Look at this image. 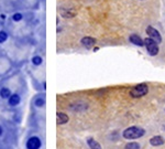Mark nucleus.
Wrapping results in <instances>:
<instances>
[{"mask_svg": "<svg viewBox=\"0 0 165 149\" xmlns=\"http://www.w3.org/2000/svg\"><path fill=\"white\" fill-rule=\"evenodd\" d=\"M60 13H61L62 17L64 18H73L76 15V10L74 9H66V8H61L60 9Z\"/></svg>", "mask_w": 165, "mask_h": 149, "instance_id": "8", "label": "nucleus"}, {"mask_svg": "<svg viewBox=\"0 0 165 149\" xmlns=\"http://www.w3.org/2000/svg\"><path fill=\"white\" fill-rule=\"evenodd\" d=\"M80 43L82 44V46H85L86 49H92V46L96 44V39L92 37H84L80 40Z\"/></svg>", "mask_w": 165, "mask_h": 149, "instance_id": "6", "label": "nucleus"}, {"mask_svg": "<svg viewBox=\"0 0 165 149\" xmlns=\"http://www.w3.org/2000/svg\"><path fill=\"white\" fill-rule=\"evenodd\" d=\"M150 144L154 147L162 146V145H164L165 144V140L162 136H154L150 139Z\"/></svg>", "mask_w": 165, "mask_h": 149, "instance_id": "9", "label": "nucleus"}, {"mask_svg": "<svg viewBox=\"0 0 165 149\" xmlns=\"http://www.w3.org/2000/svg\"><path fill=\"white\" fill-rule=\"evenodd\" d=\"M20 102H21V98H20V96H19L18 94H11V96L8 98V104L12 107L19 105Z\"/></svg>", "mask_w": 165, "mask_h": 149, "instance_id": "10", "label": "nucleus"}, {"mask_svg": "<svg viewBox=\"0 0 165 149\" xmlns=\"http://www.w3.org/2000/svg\"><path fill=\"white\" fill-rule=\"evenodd\" d=\"M2 133H3V129H2V127H1V126H0V136H1V135H2Z\"/></svg>", "mask_w": 165, "mask_h": 149, "instance_id": "19", "label": "nucleus"}, {"mask_svg": "<svg viewBox=\"0 0 165 149\" xmlns=\"http://www.w3.org/2000/svg\"><path fill=\"white\" fill-rule=\"evenodd\" d=\"M41 145H42V141L39 137L33 136L29 138L27 141V149H40Z\"/></svg>", "mask_w": 165, "mask_h": 149, "instance_id": "5", "label": "nucleus"}, {"mask_svg": "<svg viewBox=\"0 0 165 149\" xmlns=\"http://www.w3.org/2000/svg\"><path fill=\"white\" fill-rule=\"evenodd\" d=\"M87 144H88V146L90 149H101L100 144L98 143L97 140L94 139V138H92V137L87 138Z\"/></svg>", "mask_w": 165, "mask_h": 149, "instance_id": "12", "label": "nucleus"}, {"mask_svg": "<svg viewBox=\"0 0 165 149\" xmlns=\"http://www.w3.org/2000/svg\"><path fill=\"white\" fill-rule=\"evenodd\" d=\"M129 41H130L132 44H134V46H144V40L141 39V37H139L138 34H131V36L129 37Z\"/></svg>", "mask_w": 165, "mask_h": 149, "instance_id": "7", "label": "nucleus"}, {"mask_svg": "<svg viewBox=\"0 0 165 149\" xmlns=\"http://www.w3.org/2000/svg\"><path fill=\"white\" fill-rule=\"evenodd\" d=\"M11 96V91H10L9 88L7 87H2L0 90V97L3 98V100H7V98H9Z\"/></svg>", "mask_w": 165, "mask_h": 149, "instance_id": "13", "label": "nucleus"}, {"mask_svg": "<svg viewBox=\"0 0 165 149\" xmlns=\"http://www.w3.org/2000/svg\"><path fill=\"white\" fill-rule=\"evenodd\" d=\"M147 37L151 38L152 40H154L157 44L159 43L162 42V37H161V34H160V32L157 30H156L155 28L151 27V25H147Z\"/></svg>", "mask_w": 165, "mask_h": 149, "instance_id": "4", "label": "nucleus"}, {"mask_svg": "<svg viewBox=\"0 0 165 149\" xmlns=\"http://www.w3.org/2000/svg\"><path fill=\"white\" fill-rule=\"evenodd\" d=\"M144 46L147 48V53L151 55V56H155L157 53H159V46L157 43L152 40L151 38H147L144 39Z\"/></svg>", "mask_w": 165, "mask_h": 149, "instance_id": "3", "label": "nucleus"}, {"mask_svg": "<svg viewBox=\"0 0 165 149\" xmlns=\"http://www.w3.org/2000/svg\"><path fill=\"white\" fill-rule=\"evenodd\" d=\"M144 134H145V130L143 128L132 126V127H129L123 130L122 136L125 139H138V138H141Z\"/></svg>", "mask_w": 165, "mask_h": 149, "instance_id": "1", "label": "nucleus"}, {"mask_svg": "<svg viewBox=\"0 0 165 149\" xmlns=\"http://www.w3.org/2000/svg\"><path fill=\"white\" fill-rule=\"evenodd\" d=\"M149 92V87L145 83H141V84H138V85L133 86L130 91V96H132L133 98H139L142 97L144 95L147 94Z\"/></svg>", "mask_w": 165, "mask_h": 149, "instance_id": "2", "label": "nucleus"}, {"mask_svg": "<svg viewBox=\"0 0 165 149\" xmlns=\"http://www.w3.org/2000/svg\"><path fill=\"white\" fill-rule=\"evenodd\" d=\"M12 19L13 21H20V20H22V15L21 13H15L12 15Z\"/></svg>", "mask_w": 165, "mask_h": 149, "instance_id": "18", "label": "nucleus"}, {"mask_svg": "<svg viewBox=\"0 0 165 149\" xmlns=\"http://www.w3.org/2000/svg\"><path fill=\"white\" fill-rule=\"evenodd\" d=\"M8 39V34L5 31H0V43H3Z\"/></svg>", "mask_w": 165, "mask_h": 149, "instance_id": "17", "label": "nucleus"}, {"mask_svg": "<svg viewBox=\"0 0 165 149\" xmlns=\"http://www.w3.org/2000/svg\"><path fill=\"white\" fill-rule=\"evenodd\" d=\"M43 62V59L41 58V56H39V55H37V56H33L32 58V63L34 64V65H41Z\"/></svg>", "mask_w": 165, "mask_h": 149, "instance_id": "15", "label": "nucleus"}, {"mask_svg": "<svg viewBox=\"0 0 165 149\" xmlns=\"http://www.w3.org/2000/svg\"><path fill=\"white\" fill-rule=\"evenodd\" d=\"M125 149H140V145L138 143H130L127 144L125 147Z\"/></svg>", "mask_w": 165, "mask_h": 149, "instance_id": "16", "label": "nucleus"}, {"mask_svg": "<svg viewBox=\"0 0 165 149\" xmlns=\"http://www.w3.org/2000/svg\"><path fill=\"white\" fill-rule=\"evenodd\" d=\"M34 105L37 107H43L45 105V100L42 97H37V100H34Z\"/></svg>", "mask_w": 165, "mask_h": 149, "instance_id": "14", "label": "nucleus"}, {"mask_svg": "<svg viewBox=\"0 0 165 149\" xmlns=\"http://www.w3.org/2000/svg\"><path fill=\"white\" fill-rule=\"evenodd\" d=\"M56 118H57V124L58 125H64L68 122V116L64 113H60L58 112L56 114Z\"/></svg>", "mask_w": 165, "mask_h": 149, "instance_id": "11", "label": "nucleus"}]
</instances>
